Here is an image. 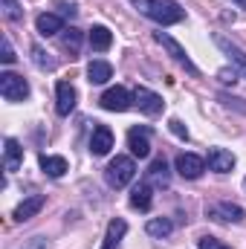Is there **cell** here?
Segmentation results:
<instances>
[{
  "mask_svg": "<svg viewBox=\"0 0 246 249\" xmlns=\"http://www.w3.org/2000/svg\"><path fill=\"white\" fill-rule=\"evenodd\" d=\"M139 12H145L151 20H157L159 26H171V23H180L185 18V12L180 9V3L174 0H130Z\"/></svg>",
  "mask_w": 246,
  "mask_h": 249,
  "instance_id": "6da1fadb",
  "label": "cell"
},
{
  "mask_svg": "<svg viewBox=\"0 0 246 249\" xmlns=\"http://www.w3.org/2000/svg\"><path fill=\"white\" fill-rule=\"evenodd\" d=\"M105 177H107V183H110L113 188H124L133 177H136V165H133L130 157H116V160L107 165Z\"/></svg>",
  "mask_w": 246,
  "mask_h": 249,
  "instance_id": "7a4b0ae2",
  "label": "cell"
},
{
  "mask_svg": "<svg viewBox=\"0 0 246 249\" xmlns=\"http://www.w3.org/2000/svg\"><path fill=\"white\" fill-rule=\"evenodd\" d=\"M0 96L6 102H23L29 96V84L26 78L15 75V72H0Z\"/></svg>",
  "mask_w": 246,
  "mask_h": 249,
  "instance_id": "3957f363",
  "label": "cell"
},
{
  "mask_svg": "<svg viewBox=\"0 0 246 249\" xmlns=\"http://www.w3.org/2000/svg\"><path fill=\"white\" fill-rule=\"evenodd\" d=\"M154 38H157V44H162V50H168V55L180 64V67H185L191 75H200V70L194 67V61H191V58H188V53H185V50L177 44V41H174V38H171V35H168V32H157Z\"/></svg>",
  "mask_w": 246,
  "mask_h": 249,
  "instance_id": "277c9868",
  "label": "cell"
},
{
  "mask_svg": "<svg viewBox=\"0 0 246 249\" xmlns=\"http://www.w3.org/2000/svg\"><path fill=\"white\" fill-rule=\"evenodd\" d=\"M133 102L139 105V110L145 113V116H159L162 113V96H157L154 90H148V87H136V93H133Z\"/></svg>",
  "mask_w": 246,
  "mask_h": 249,
  "instance_id": "5b68a950",
  "label": "cell"
},
{
  "mask_svg": "<svg viewBox=\"0 0 246 249\" xmlns=\"http://www.w3.org/2000/svg\"><path fill=\"white\" fill-rule=\"evenodd\" d=\"M99 102H102L105 110H113V113H124V110L133 105V99H130V93H127L124 87H110V90H105V96H102Z\"/></svg>",
  "mask_w": 246,
  "mask_h": 249,
  "instance_id": "8992f818",
  "label": "cell"
},
{
  "mask_svg": "<svg viewBox=\"0 0 246 249\" xmlns=\"http://www.w3.org/2000/svg\"><path fill=\"white\" fill-rule=\"evenodd\" d=\"M110 148H113V130L107 124H96L93 136H90V154L105 157V154H110Z\"/></svg>",
  "mask_w": 246,
  "mask_h": 249,
  "instance_id": "52a82bcc",
  "label": "cell"
},
{
  "mask_svg": "<svg viewBox=\"0 0 246 249\" xmlns=\"http://www.w3.org/2000/svg\"><path fill=\"white\" fill-rule=\"evenodd\" d=\"M206 214L211 220H223V223H241L244 220V209L238 203H214L206 209Z\"/></svg>",
  "mask_w": 246,
  "mask_h": 249,
  "instance_id": "ba28073f",
  "label": "cell"
},
{
  "mask_svg": "<svg viewBox=\"0 0 246 249\" xmlns=\"http://www.w3.org/2000/svg\"><path fill=\"white\" fill-rule=\"evenodd\" d=\"M206 171V160L197 157V154H180L177 157V174L185 180H197L200 174Z\"/></svg>",
  "mask_w": 246,
  "mask_h": 249,
  "instance_id": "9c48e42d",
  "label": "cell"
},
{
  "mask_svg": "<svg viewBox=\"0 0 246 249\" xmlns=\"http://www.w3.org/2000/svg\"><path fill=\"white\" fill-rule=\"evenodd\" d=\"M148 136H151V127H130V133H127V145H130V154H133V157L145 160V157L151 154V142H148Z\"/></svg>",
  "mask_w": 246,
  "mask_h": 249,
  "instance_id": "30bf717a",
  "label": "cell"
},
{
  "mask_svg": "<svg viewBox=\"0 0 246 249\" xmlns=\"http://www.w3.org/2000/svg\"><path fill=\"white\" fill-rule=\"evenodd\" d=\"M209 168L217 171V174H229L235 168V154L226 151V148H211L209 151Z\"/></svg>",
  "mask_w": 246,
  "mask_h": 249,
  "instance_id": "8fae6325",
  "label": "cell"
},
{
  "mask_svg": "<svg viewBox=\"0 0 246 249\" xmlns=\"http://www.w3.org/2000/svg\"><path fill=\"white\" fill-rule=\"evenodd\" d=\"M55 110L61 113V116H70L72 110H75V99H78V93H75V87L72 84H67V81H61L58 84V90H55Z\"/></svg>",
  "mask_w": 246,
  "mask_h": 249,
  "instance_id": "7c38bea8",
  "label": "cell"
},
{
  "mask_svg": "<svg viewBox=\"0 0 246 249\" xmlns=\"http://www.w3.org/2000/svg\"><path fill=\"white\" fill-rule=\"evenodd\" d=\"M44 203H47V197H44V194H32V197H26V200L15 209V220H18V223H23V220L35 217V214L44 209Z\"/></svg>",
  "mask_w": 246,
  "mask_h": 249,
  "instance_id": "4fadbf2b",
  "label": "cell"
},
{
  "mask_svg": "<svg viewBox=\"0 0 246 249\" xmlns=\"http://www.w3.org/2000/svg\"><path fill=\"white\" fill-rule=\"evenodd\" d=\"M35 26H38V32H41L44 38H50V35L64 32V18L61 15H55V12H44V15H38Z\"/></svg>",
  "mask_w": 246,
  "mask_h": 249,
  "instance_id": "5bb4252c",
  "label": "cell"
},
{
  "mask_svg": "<svg viewBox=\"0 0 246 249\" xmlns=\"http://www.w3.org/2000/svg\"><path fill=\"white\" fill-rule=\"evenodd\" d=\"M214 44H217V47L229 55V61H232L246 75V53H244V50H241V47H235V44H232L229 38H223V35H214Z\"/></svg>",
  "mask_w": 246,
  "mask_h": 249,
  "instance_id": "9a60e30c",
  "label": "cell"
},
{
  "mask_svg": "<svg viewBox=\"0 0 246 249\" xmlns=\"http://www.w3.org/2000/svg\"><path fill=\"white\" fill-rule=\"evenodd\" d=\"M23 165V148L18 145V139H6V148H3V168L6 171H18Z\"/></svg>",
  "mask_w": 246,
  "mask_h": 249,
  "instance_id": "2e32d148",
  "label": "cell"
},
{
  "mask_svg": "<svg viewBox=\"0 0 246 249\" xmlns=\"http://www.w3.org/2000/svg\"><path fill=\"white\" fill-rule=\"evenodd\" d=\"M148 183H154V186H159V188H165L171 183V171H168V162H165L162 157L151 162V168H148Z\"/></svg>",
  "mask_w": 246,
  "mask_h": 249,
  "instance_id": "e0dca14e",
  "label": "cell"
},
{
  "mask_svg": "<svg viewBox=\"0 0 246 249\" xmlns=\"http://www.w3.org/2000/svg\"><path fill=\"white\" fill-rule=\"evenodd\" d=\"M107 78H113V67L110 64L102 61V58L90 61V67H87V81L90 84H105Z\"/></svg>",
  "mask_w": 246,
  "mask_h": 249,
  "instance_id": "ac0fdd59",
  "label": "cell"
},
{
  "mask_svg": "<svg viewBox=\"0 0 246 249\" xmlns=\"http://www.w3.org/2000/svg\"><path fill=\"white\" fill-rule=\"evenodd\" d=\"M124 232H127V223L124 220H110L107 223V235H105V244H102V249H116L119 247V241L124 238Z\"/></svg>",
  "mask_w": 246,
  "mask_h": 249,
  "instance_id": "d6986e66",
  "label": "cell"
},
{
  "mask_svg": "<svg viewBox=\"0 0 246 249\" xmlns=\"http://www.w3.org/2000/svg\"><path fill=\"white\" fill-rule=\"evenodd\" d=\"M110 44H113V35H110L107 26H93V29H90V47H93L96 53H107Z\"/></svg>",
  "mask_w": 246,
  "mask_h": 249,
  "instance_id": "ffe728a7",
  "label": "cell"
},
{
  "mask_svg": "<svg viewBox=\"0 0 246 249\" xmlns=\"http://www.w3.org/2000/svg\"><path fill=\"white\" fill-rule=\"evenodd\" d=\"M151 203H154V197H151V186H148V183L133 186V191H130V206H133V209L148 212V209H151Z\"/></svg>",
  "mask_w": 246,
  "mask_h": 249,
  "instance_id": "44dd1931",
  "label": "cell"
},
{
  "mask_svg": "<svg viewBox=\"0 0 246 249\" xmlns=\"http://www.w3.org/2000/svg\"><path fill=\"white\" fill-rule=\"evenodd\" d=\"M41 168H44V174L47 177H53V180H58V177H64L67 174V160L64 157H41Z\"/></svg>",
  "mask_w": 246,
  "mask_h": 249,
  "instance_id": "7402d4cb",
  "label": "cell"
},
{
  "mask_svg": "<svg viewBox=\"0 0 246 249\" xmlns=\"http://www.w3.org/2000/svg\"><path fill=\"white\" fill-rule=\"evenodd\" d=\"M171 229H174V223H171L168 217H154V220L145 223V232H148L151 238H168Z\"/></svg>",
  "mask_w": 246,
  "mask_h": 249,
  "instance_id": "603a6c76",
  "label": "cell"
},
{
  "mask_svg": "<svg viewBox=\"0 0 246 249\" xmlns=\"http://www.w3.org/2000/svg\"><path fill=\"white\" fill-rule=\"evenodd\" d=\"M61 44H64V50H70V55L75 58L78 55V50H81V32L78 29H64V38H61Z\"/></svg>",
  "mask_w": 246,
  "mask_h": 249,
  "instance_id": "cb8c5ba5",
  "label": "cell"
},
{
  "mask_svg": "<svg viewBox=\"0 0 246 249\" xmlns=\"http://www.w3.org/2000/svg\"><path fill=\"white\" fill-rule=\"evenodd\" d=\"M32 61H35V67H41V70H55V61L41 47H32Z\"/></svg>",
  "mask_w": 246,
  "mask_h": 249,
  "instance_id": "d4e9b609",
  "label": "cell"
},
{
  "mask_svg": "<svg viewBox=\"0 0 246 249\" xmlns=\"http://www.w3.org/2000/svg\"><path fill=\"white\" fill-rule=\"evenodd\" d=\"M0 6H3V15H6V20H20V18H23V12H20L18 0H0Z\"/></svg>",
  "mask_w": 246,
  "mask_h": 249,
  "instance_id": "484cf974",
  "label": "cell"
},
{
  "mask_svg": "<svg viewBox=\"0 0 246 249\" xmlns=\"http://www.w3.org/2000/svg\"><path fill=\"white\" fill-rule=\"evenodd\" d=\"M220 102H223L226 107H238L241 113H246V105H244V99H232V96H226V93H220Z\"/></svg>",
  "mask_w": 246,
  "mask_h": 249,
  "instance_id": "4316f807",
  "label": "cell"
},
{
  "mask_svg": "<svg viewBox=\"0 0 246 249\" xmlns=\"http://www.w3.org/2000/svg\"><path fill=\"white\" fill-rule=\"evenodd\" d=\"M168 127H171V133H174V136H180V139H188V127H185L180 119H171V122H168Z\"/></svg>",
  "mask_w": 246,
  "mask_h": 249,
  "instance_id": "83f0119b",
  "label": "cell"
},
{
  "mask_svg": "<svg viewBox=\"0 0 246 249\" xmlns=\"http://www.w3.org/2000/svg\"><path fill=\"white\" fill-rule=\"evenodd\" d=\"M0 58H3V64H15V58H18L15 50H12V44H9V38H3V55Z\"/></svg>",
  "mask_w": 246,
  "mask_h": 249,
  "instance_id": "f1b7e54d",
  "label": "cell"
},
{
  "mask_svg": "<svg viewBox=\"0 0 246 249\" xmlns=\"http://www.w3.org/2000/svg\"><path fill=\"white\" fill-rule=\"evenodd\" d=\"M200 249H229L226 244H220L217 238H200V244H197Z\"/></svg>",
  "mask_w": 246,
  "mask_h": 249,
  "instance_id": "f546056e",
  "label": "cell"
},
{
  "mask_svg": "<svg viewBox=\"0 0 246 249\" xmlns=\"http://www.w3.org/2000/svg\"><path fill=\"white\" fill-rule=\"evenodd\" d=\"M75 12H78V9H75L72 3H58V15H61V18H75Z\"/></svg>",
  "mask_w": 246,
  "mask_h": 249,
  "instance_id": "4dcf8cb0",
  "label": "cell"
},
{
  "mask_svg": "<svg viewBox=\"0 0 246 249\" xmlns=\"http://www.w3.org/2000/svg\"><path fill=\"white\" fill-rule=\"evenodd\" d=\"M20 249H47V241L44 238H32L26 247H20Z\"/></svg>",
  "mask_w": 246,
  "mask_h": 249,
  "instance_id": "1f68e13d",
  "label": "cell"
},
{
  "mask_svg": "<svg viewBox=\"0 0 246 249\" xmlns=\"http://www.w3.org/2000/svg\"><path fill=\"white\" fill-rule=\"evenodd\" d=\"M217 75H220V81H232V84L238 81V72H235V70H232V72H229V70H220Z\"/></svg>",
  "mask_w": 246,
  "mask_h": 249,
  "instance_id": "d6a6232c",
  "label": "cell"
},
{
  "mask_svg": "<svg viewBox=\"0 0 246 249\" xmlns=\"http://www.w3.org/2000/svg\"><path fill=\"white\" fill-rule=\"evenodd\" d=\"M238 3H241V6H246V0H238Z\"/></svg>",
  "mask_w": 246,
  "mask_h": 249,
  "instance_id": "836d02e7",
  "label": "cell"
}]
</instances>
